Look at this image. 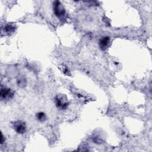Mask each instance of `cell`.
Here are the masks:
<instances>
[{
	"mask_svg": "<svg viewBox=\"0 0 152 152\" xmlns=\"http://www.w3.org/2000/svg\"><path fill=\"white\" fill-rule=\"evenodd\" d=\"M55 104L60 109H65L68 105L67 97L63 94H59L55 99Z\"/></svg>",
	"mask_w": 152,
	"mask_h": 152,
	"instance_id": "obj_1",
	"label": "cell"
},
{
	"mask_svg": "<svg viewBox=\"0 0 152 152\" xmlns=\"http://www.w3.org/2000/svg\"><path fill=\"white\" fill-rule=\"evenodd\" d=\"M53 11L55 14L59 18H62L65 13V8L59 1H55L53 2Z\"/></svg>",
	"mask_w": 152,
	"mask_h": 152,
	"instance_id": "obj_2",
	"label": "cell"
},
{
	"mask_svg": "<svg viewBox=\"0 0 152 152\" xmlns=\"http://www.w3.org/2000/svg\"><path fill=\"white\" fill-rule=\"evenodd\" d=\"M14 130L18 134H24L26 131V125L24 122L22 121H15L13 124Z\"/></svg>",
	"mask_w": 152,
	"mask_h": 152,
	"instance_id": "obj_3",
	"label": "cell"
},
{
	"mask_svg": "<svg viewBox=\"0 0 152 152\" xmlns=\"http://www.w3.org/2000/svg\"><path fill=\"white\" fill-rule=\"evenodd\" d=\"M0 95L1 99L8 100L12 98L14 96V92L9 88L1 86Z\"/></svg>",
	"mask_w": 152,
	"mask_h": 152,
	"instance_id": "obj_4",
	"label": "cell"
},
{
	"mask_svg": "<svg viewBox=\"0 0 152 152\" xmlns=\"http://www.w3.org/2000/svg\"><path fill=\"white\" fill-rule=\"evenodd\" d=\"M109 43H110V38L107 36H106V37H102L99 40V47L101 49L105 50L109 46Z\"/></svg>",
	"mask_w": 152,
	"mask_h": 152,
	"instance_id": "obj_5",
	"label": "cell"
},
{
	"mask_svg": "<svg viewBox=\"0 0 152 152\" xmlns=\"http://www.w3.org/2000/svg\"><path fill=\"white\" fill-rule=\"evenodd\" d=\"M15 31V27L12 25H7L4 27V31L7 34H10Z\"/></svg>",
	"mask_w": 152,
	"mask_h": 152,
	"instance_id": "obj_6",
	"label": "cell"
},
{
	"mask_svg": "<svg viewBox=\"0 0 152 152\" xmlns=\"http://www.w3.org/2000/svg\"><path fill=\"white\" fill-rule=\"evenodd\" d=\"M36 118L40 122H44L46 119V115L43 112H39L37 113Z\"/></svg>",
	"mask_w": 152,
	"mask_h": 152,
	"instance_id": "obj_7",
	"label": "cell"
},
{
	"mask_svg": "<svg viewBox=\"0 0 152 152\" xmlns=\"http://www.w3.org/2000/svg\"><path fill=\"white\" fill-rule=\"evenodd\" d=\"M1 143L2 144V143L4 142V141H3V140H4V137H3L2 134H1Z\"/></svg>",
	"mask_w": 152,
	"mask_h": 152,
	"instance_id": "obj_8",
	"label": "cell"
}]
</instances>
